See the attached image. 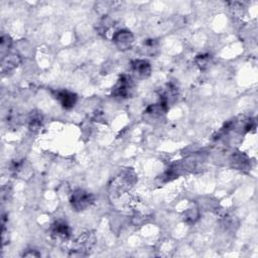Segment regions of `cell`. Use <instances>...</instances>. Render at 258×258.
<instances>
[{
	"label": "cell",
	"mask_w": 258,
	"mask_h": 258,
	"mask_svg": "<svg viewBox=\"0 0 258 258\" xmlns=\"http://www.w3.org/2000/svg\"><path fill=\"white\" fill-rule=\"evenodd\" d=\"M94 201L95 197L93 194L82 189H78L72 193L70 204L75 211L81 212L89 208L94 203Z\"/></svg>",
	"instance_id": "1"
},
{
	"label": "cell",
	"mask_w": 258,
	"mask_h": 258,
	"mask_svg": "<svg viewBox=\"0 0 258 258\" xmlns=\"http://www.w3.org/2000/svg\"><path fill=\"white\" fill-rule=\"evenodd\" d=\"M134 90V82L130 76L123 75L113 87L112 95L116 98L126 99L131 96Z\"/></svg>",
	"instance_id": "2"
},
{
	"label": "cell",
	"mask_w": 258,
	"mask_h": 258,
	"mask_svg": "<svg viewBox=\"0 0 258 258\" xmlns=\"http://www.w3.org/2000/svg\"><path fill=\"white\" fill-rule=\"evenodd\" d=\"M95 243V236L91 232L83 233L74 243V248L72 249L71 255L83 256L86 252L90 250Z\"/></svg>",
	"instance_id": "3"
},
{
	"label": "cell",
	"mask_w": 258,
	"mask_h": 258,
	"mask_svg": "<svg viewBox=\"0 0 258 258\" xmlns=\"http://www.w3.org/2000/svg\"><path fill=\"white\" fill-rule=\"evenodd\" d=\"M113 44L120 51H127L131 49L134 42V37L131 32L127 30H120L114 33L112 37Z\"/></svg>",
	"instance_id": "4"
},
{
	"label": "cell",
	"mask_w": 258,
	"mask_h": 258,
	"mask_svg": "<svg viewBox=\"0 0 258 258\" xmlns=\"http://www.w3.org/2000/svg\"><path fill=\"white\" fill-rule=\"evenodd\" d=\"M130 70L134 78L145 80L151 74V65L146 60H134L131 63Z\"/></svg>",
	"instance_id": "5"
},
{
	"label": "cell",
	"mask_w": 258,
	"mask_h": 258,
	"mask_svg": "<svg viewBox=\"0 0 258 258\" xmlns=\"http://www.w3.org/2000/svg\"><path fill=\"white\" fill-rule=\"evenodd\" d=\"M51 235L55 240L66 241L71 236V228L64 221H56L52 226Z\"/></svg>",
	"instance_id": "6"
},
{
	"label": "cell",
	"mask_w": 258,
	"mask_h": 258,
	"mask_svg": "<svg viewBox=\"0 0 258 258\" xmlns=\"http://www.w3.org/2000/svg\"><path fill=\"white\" fill-rule=\"evenodd\" d=\"M55 99L65 109L73 108L77 103V95L67 90H61L55 92Z\"/></svg>",
	"instance_id": "7"
},
{
	"label": "cell",
	"mask_w": 258,
	"mask_h": 258,
	"mask_svg": "<svg viewBox=\"0 0 258 258\" xmlns=\"http://www.w3.org/2000/svg\"><path fill=\"white\" fill-rule=\"evenodd\" d=\"M21 63L20 55L18 54H7L1 58V72L8 73L16 70Z\"/></svg>",
	"instance_id": "8"
},
{
	"label": "cell",
	"mask_w": 258,
	"mask_h": 258,
	"mask_svg": "<svg viewBox=\"0 0 258 258\" xmlns=\"http://www.w3.org/2000/svg\"><path fill=\"white\" fill-rule=\"evenodd\" d=\"M178 96H179V92H178L177 87H175V86L170 85V84H167L161 91L160 101H162L163 103L168 106L169 104L174 103L176 101V100L178 99Z\"/></svg>",
	"instance_id": "9"
},
{
	"label": "cell",
	"mask_w": 258,
	"mask_h": 258,
	"mask_svg": "<svg viewBox=\"0 0 258 258\" xmlns=\"http://www.w3.org/2000/svg\"><path fill=\"white\" fill-rule=\"evenodd\" d=\"M167 108H168L167 105H166L165 103L160 101L159 103L151 104L150 106H148L145 113L149 119L156 120L159 118H162L165 115L166 112L167 111Z\"/></svg>",
	"instance_id": "10"
},
{
	"label": "cell",
	"mask_w": 258,
	"mask_h": 258,
	"mask_svg": "<svg viewBox=\"0 0 258 258\" xmlns=\"http://www.w3.org/2000/svg\"><path fill=\"white\" fill-rule=\"evenodd\" d=\"M230 163L232 166L238 170H245V169H248L250 166L249 159L242 152L233 153L230 159Z\"/></svg>",
	"instance_id": "11"
},
{
	"label": "cell",
	"mask_w": 258,
	"mask_h": 258,
	"mask_svg": "<svg viewBox=\"0 0 258 258\" xmlns=\"http://www.w3.org/2000/svg\"><path fill=\"white\" fill-rule=\"evenodd\" d=\"M199 218H200V210L197 206L190 207L184 213V220L189 225L195 224L199 220Z\"/></svg>",
	"instance_id": "12"
},
{
	"label": "cell",
	"mask_w": 258,
	"mask_h": 258,
	"mask_svg": "<svg viewBox=\"0 0 258 258\" xmlns=\"http://www.w3.org/2000/svg\"><path fill=\"white\" fill-rule=\"evenodd\" d=\"M12 46V39L8 35H3L0 39V52H1V55H6L8 51L10 50Z\"/></svg>",
	"instance_id": "13"
},
{
	"label": "cell",
	"mask_w": 258,
	"mask_h": 258,
	"mask_svg": "<svg viewBox=\"0 0 258 258\" xmlns=\"http://www.w3.org/2000/svg\"><path fill=\"white\" fill-rule=\"evenodd\" d=\"M143 50H145L147 55H153L155 53L159 51V45L154 39H147L145 41V45H143Z\"/></svg>",
	"instance_id": "14"
},
{
	"label": "cell",
	"mask_w": 258,
	"mask_h": 258,
	"mask_svg": "<svg viewBox=\"0 0 258 258\" xmlns=\"http://www.w3.org/2000/svg\"><path fill=\"white\" fill-rule=\"evenodd\" d=\"M28 124H30V129L32 131H37L38 129H40L41 127L40 115H38V114H34V115H32Z\"/></svg>",
	"instance_id": "15"
},
{
	"label": "cell",
	"mask_w": 258,
	"mask_h": 258,
	"mask_svg": "<svg viewBox=\"0 0 258 258\" xmlns=\"http://www.w3.org/2000/svg\"><path fill=\"white\" fill-rule=\"evenodd\" d=\"M211 56L208 55H198V58L196 59V63L197 65L201 68V69H206L210 66L211 64Z\"/></svg>",
	"instance_id": "16"
},
{
	"label": "cell",
	"mask_w": 258,
	"mask_h": 258,
	"mask_svg": "<svg viewBox=\"0 0 258 258\" xmlns=\"http://www.w3.org/2000/svg\"><path fill=\"white\" fill-rule=\"evenodd\" d=\"M23 256L25 257H38L40 256V253L37 252V250H27V252L23 253Z\"/></svg>",
	"instance_id": "17"
}]
</instances>
